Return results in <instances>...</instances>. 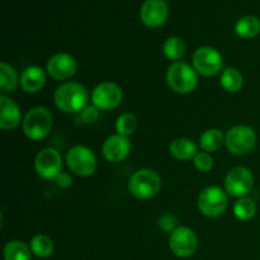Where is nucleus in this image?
I'll list each match as a JSON object with an SVG mask.
<instances>
[{"label": "nucleus", "instance_id": "f257e3e1", "mask_svg": "<svg viewBox=\"0 0 260 260\" xmlns=\"http://www.w3.org/2000/svg\"><path fill=\"white\" fill-rule=\"evenodd\" d=\"M89 101L88 89L80 83H63L53 94L55 106L65 113H78L86 107Z\"/></svg>", "mask_w": 260, "mask_h": 260}, {"label": "nucleus", "instance_id": "f03ea898", "mask_svg": "<svg viewBox=\"0 0 260 260\" xmlns=\"http://www.w3.org/2000/svg\"><path fill=\"white\" fill-rule=\"evenodd\" d=\"M52 114L45 107H35L25 114L22 128L25 136L32 141H40L47 137L52 129Z\"/></svg>", "mask_w": 260, "mask_h": 260}, {"label": "nucleus", "instance_id": "7ed1b4c3", "mask_svg": "<svg viewBox=\"0 0 260 260\" xmlns=\"http://www.w3.org/2000/svg\"><path fill=\"white\" fill-rule=\"evenodd\" d=\"M167 83L175 93L189 94L197 88V71L187 62H173L167 71Z\"/></svg>", "mask_w": 260, "mask_h": 260}, {"label": "nucleus", "instance_id": "20e7f679", "mask_svg": "<svg viewBox=\"0 0 260 260\" xmlns=\"http://www.w3.org/2000/svg\"><path fill=\"white\" fill-rule=\"evenodd\" d=\"M161 189V178L152 169H140L131 175L128 190L137 200H150Z\"/></svg>", "mask_w": 260, "mask_h": 260}, {"label": "nucleus", "instance_id": "39448f33", "mask_svg": "<svg viewBox=\"0 0 260 260\" xmlns=\"http://www.w3.org/2000/svg\"><path fill=\"white\" fill-rule=\"evenodd\" d=\"M225 145L233 155H246L253 151L256 145V134L251 127L245 124L231 127L225 135Z\"/></svg>", "mask_w": 260, "mask_h": 260}, {"label": "nucleus", "instance_id": "423d86ee", "mask_svg": "<svg viewBox=\"0 0 260 260\" xmlns=\"http://www.w3.org/2000/svg\"><path fill=\"white\" fill-rule=\"evenodd\" d=\"M228 205V193L217 185L205 188L198 196V210L206 217H218L225 212Z\"/></svg>", "mask_w": 260, "mask_h": 260}, {"label": "nucleus", "instance_id": "0eeeda50", "mask_svg": "<svg viewBox=\"0 0 260 260\" xmlns=\"http://www.w3.org/2000/svg\"><path fill=\"white\" fill-rule=\"evenodd\" d=\"M66 164L74 174L84 178L93 175L98 167L95 154L83 145H76L69 150L66 155Z\"/></svg>", "mask_w": 260, "mask_h": 260}, {"label": "nucleus", "instance_id": "6e6552de", "mask_svg": "<svg viewBox=\"0 0 260 260\" xmlns=\"http://www.w3.org/2000/svg\"><path fill=\"white\" fill-rule=\"evenodd\" d=\"M193 68L203 76H216L222 73L223 58L216 48L210 46H202L193 53Z\"/></svg>", "mask_w": 260, "mask_h": 260}, {"label": "nucleus", "instance_id": "1a4fd4ad", "mask_svg": "<svg viewBox=\"0 0 260 260\" xmlns=\"http://www.w3.org/2000/svg\"><path fill=\"white\" fill-rule=\"evenodd\" d=\"M225 190L231 197L243 198L253 190L254 177L245 167H234L225 177Z\"/></svg>", "mask_w": 260, "mask_h": 260}, {"label": "nucleus", "instance_id": "9d476101", "mask_svg": "<svg viewBox=\"0 0 260 260\" xmlns=\"http://www.w3.org/2000/svg\"><path fill=\"white\" fill-rule=\"evenodd\" d=\"M123 101L122 88L112 81L98 84L91 91V103L99 111H112L117 108Z\"/></svg>", "mask_w": 260, "mask_h": 260}, {"label": "nucleus", "instance_id": "9b49d317", "mask_svg": "<svg viewBox=\"0 0 260 260\" xmlns=\"http://www.w3.org/2000/svg\"><path fill=\"white\" fill-rule=\"evenodd\" d=\"M198 239L194 231L187 226H179L169 236V248L178 258H189L196 253Z\"/></svg>", "mask_w": 260, "mask_h": 260}, {"label": "nucleus", "instance_id": "f8f14e48", "mask_svg": "<svg viewBox=\"0 0 260 260\" xmlns=\"http://www.w3.org/2000/svg\"><path fill=\"white\" fill-rule=\"evenodd\" d=\"M62 169V159L57 150L52 147H46L41 150L35 159V170L41 178L46 180H52Z\"/></svg>", "mask_w": 260, "mask_h": 260}, {"label": "nucleus", "instance_id": "ddd939ff", "mask_svg": "<svg viewBox=\"0 0 260 260\" xmlns=\"http://www.w3.org/2000/svg\"><path fill=\"white\" fill-rule=\"evenodd\" d=\"M46 70L52 79L57 81H63L75 75L76 70H78V62L70 53L60 52L48 58Z\"/></svg>", "mask_w": 260, "mask_h": 260}, {"label": "nucleus", "instance_id": "4468645a", "mask_svg": "<svg viewBox=\"0 0 260 260\" xmlns=\"http://www.w3.org/2000/svg\"><path fill=\"white\" fill-rule=\"evenodd\" d=\"M169 7L165 0H145L140 10L142 23L149 28H159L167 22Z\"/></svg>", "mask_w": 260, "mask_h": 260}, {"label": "nucleus", "instance_id": "2eb2a0df", "mask_svg": "<svg viewBox=\"0 0 260 260\" xmlns=\"http://www.w3.org/2000/svg\"><path fill=\"white\" fill-rule=\"evenodd\" d=\"M131 151V142L128 137L122 135H112L102 146V154L109 162H121L126 159Z\"/></svg>", "mask_w": 260, "mask_h": 260}, {"label": "nucleus", "instance_id": "dca6fc26", "mask_svg": "<svg viewBox=\"0 0 260 260\" xmlns=\"http://www.w3.org/2000/svg\"><path fill=\"white\" fill-rule=\"evenodd\" d=\"M22 121V113L18 104L9 96L0 95V128L3 131H10L19 126Z\"/></svg>", "mask_w": 260, "mask_h": 260}, {"label": "nucleus", "instance_id": "f3484780", "mask_svg": "<svg viewBox=\"0 0 260 260\" xmlns=\"http://www.w3.org/2000/svg\"><path fill=\"white\" fill-rule=\"evenodd\" d=\"M46 84V73L40 66H28L20 75V88L25 93L35 94L43 89Z\"/></svg>", "mask_w": 260, "mask_h": 260}, {"label": "nucleus", "instance_id": "a211bd4d", "mask_svg": "<svg viewBox=\"0 0 260 260\" xmlns=\"http://www.w3.org/2000/svg\"><path fill=\"white\" fill-rule=\"evenodd\" d=\"M169 151L174 159L187 161V160L194 159L196 155L198 154V147L193 140L187 139V137H179L170 144Z\"/></svg>", "mask_w": 260, "mask_h": 260}, {"label": "nucleus", "instance_id": "6ab92c4d", "mask_svg": "<svg viewBox=\"0 0 260 260\" xmlns=\"http://www.w3.org/2000/svg\"><path fill=\"white\" fill-rule=\"evenodd\" d=\"M18 84H20V79L15 69L8 62L3 61L0 63V91H2V94L7 95L8 93L14 91Z\"/></svg>", "mask_w": 260, "mask_h": 260}, {"label": "nucleus", "instance_id": "aec40b11", "mask_svg": "<svg viewBox=\"0 0 260 260\" xmlns=\"http://www.w3.org/2000/svg\"><path fill=\"white\" fill-rule=\"evenodd\" d=\"M225 144V135L218 128H210L200 137V146L206 152H216Z\"/></svg>", "mask_w": 260, "mask_h": 260}, {"label": "nucleus", "instance_id": "412c9836", "mask_svg": "<svg viewBox=\"0 0 260 260\" xmlns=\"http://www.w3.org/2000/svg\"><path fill=\"white\" fill-rule=\"evenodd\" d=\"M235 32L241 38H254L260 33V20L255 15H245L235 24Z\"/></svg>", "mask_w": 260, "mask_h": 260}, {"label": "nucleus", "instance_id": "4be33fe9", "mask_svg": "<svg viewBox=\"0 0 260 260\" xmlns=\"http://www.w3.org/2000/svg\"><path fill=\"white\" fill-rule=\"evenodd\" d=\"M220 83L221 86L229 93H238L244 85V76L238 69L228 68L221 73Z\"/></svg>", "mask_w": 260, "mask_h": 260}, {"label": "nucleus", "instance_id": "5701e85b", "mask_svg": "<svg viewBox=\"0 0 260 260\" xmlns=\"http://www.w3.org/2000/svg\"><path fill=\"white\" fill-rule=\"evenodd\" d=\"M32 250L25 243L20 240H12L5 245L4 259L5 260H30Z\"/></svg>", "mask_w": 260, "mask_h": 260}, {"label": "nucleus", "instance_id": "b1692460", "mask_svg": "<svg viewBox=\"0 0 260 260\" xmlns=\"http://www.w3.org/2000/svg\"><path fill=\"white\" fill-rule=\"evenodd\" d=\"M162 53L168 60L178 62L185 53V43L180 37H169L162 43Z\"/></svg>", "mask_w": 260, "mask_h": 260}, {"label": "nucleus", "instance_id": "393cba45", "mask_svg": "<svg viewBox=\"0 0 260 260\" xmlns=\"http://www.w3.org/2000/svg\"><path fill=\"white\" fill-rule=\"evenodd\" d=\"M29 248L32 250V254H35L37 258H50L53 254V241L47 235H36L32 238L29 244Z\"/></svg>", "mask_w": 260, "mask_h": 260}, {"label": "nucleus", "instance_id": "a878e982", "mask_svg": "<svg viewBox=\"0 0 260 260\" xmlns=\"http://www.w3.org/2000/svg\"><path fill=\"white\" fill-rule=\"evenodd\" d=\"M256 213V205L254 200L249 197L239 198L238 202L234 205V215L240 221H250Z\"/></svg>", "mask_w": 260, "mask_h": 260}, {"label": "nucleus", "instance_id": "bb28decb", "mask_svg": "<svg viewBox=\"0 0 260 260\" xmlns=\"http://www.w3.org/2000/svg\"><path fill=\"white\" fill-rule=\"evenodd\" d=\"M137 118L132 113H122L116 121V131L118 135L128 137L136 131Z\"/></svg>", "mask_w": 260, "mask_h": 260}, {"label": "nucleus", "instance_id": "cd10ccee", "mask_svg": "<svg viewBox=\"0 0 260 260\" xmlns=\"http://www.w3.org/2000/svg\"><path fill=\"white\" fill-rule=\"evenodd\" d=\"M193 164L200 172H210L213 168V157L211 156L210 152H198L193 159Z\"/></svg>", "mask_w": 260, "mask_h": 260}, {"label": "nucleus", "instance_id": "c85d7f7f", "mask_svg": "<svg viewBox=\"0 0 260 260\" xmlns=\"http://www.w3.org/2000/svg\"><path fill=\"white\" fill-rule=\"evenodd\" d=\"M177 223L178 220L175 216L170 215V213H167V215H162L159 220V226L162 231L165 233H170L172 234L173 231L177 229Z\"/></svg>", "mask_w": 260, "mask_h": 260}, {"label": "nucleus", "instance_id": "c756f323", "mask_svg": "<svg viewBox=\"0 0 260 260\" xmlns=\"http://www.w3.org/2000/svg\"><path fill=\"white\" fill-rule=\"evenodd\" d=\"M99 117V109L95 106H86L81 111V119L84 123H94Z\"/></svg>", "mask_w": 260, "mask_h": 260}, {"label": "nucleus", "instance_id": "7c9ffc66", "mask_svg": "<svg viewBox=\"0 0 260 260\" xmlns=\"http://www.w3.org/2000/svg\"><path fill=\"white\" fill-rule=\"evenodd\" d=\"M55 180H56V184L61 188H69L71 184H73V178H71V175L69 174V173H65V172H61Z\"/></svg>", "mask_w": 260, "mask_h": 260}]
</instances>
